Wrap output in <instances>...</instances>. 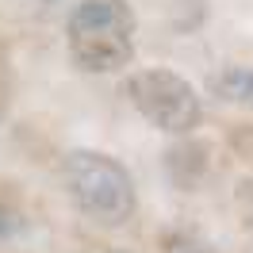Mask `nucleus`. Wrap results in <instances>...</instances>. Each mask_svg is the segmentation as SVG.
Here are the masks:
<instances>
[{
	"label": "nucleus",
	"mask_w": 253,
	"mask_h": 253,
	"mask_svg": "<svg viewBox=\"0 0 253 253\" xmlns=\"http://www.w3.org/2000/svg\"><path fill=\"white\" fill-rule=\"evenodd\" d=\"M211 92L222 96V100H230V104H246L253 108V69L246 65H230V69H222L211 77Z\"/></svg>",
	"instance_id": "nucleus-4"
},
{
	"label": "nucleus",
	"mask_w": 253,
	"mask_h": 253,
	"mask_svg": "<svg viewBox=\"0 0 253 253\" xmlns=\"http://www.w3.org/2000/svg\"><path fill=\"white\" fill-rule=\"evenodd\" d=\"M65 188L73 196L77 211L96 226H123L134 215V184L130 173L108 154L73 150L62 165Z\"/></svg>",
	"instance_id": "nucleus-2"
},
{
	"label": "nucleus",
	"mask_w": 253,
	"mask_h": 253,
	"mask_svg": "<svg viewBox=\"0 0 253 253\" xmlns=\"http://www.w3.org/2000/svg\"><path fill=\"white\" fill-rule=\"evenodd\" d=\"M169 253H215V250H211V246H204V242H196V238H173Z\"/></svg>",
	"instance_id": "nucleus-5"
},
{
	"label": "nucleus",
	"mask_w": 253,
	"mask_h": 253,
	"mask_svg": "<svg viewBox=\"0 0 253 253\" xmlns=\"http://www.w3.org/2000/svg\"><path fill=\"white\" fill-rule=\"evenodd\" d=\"M130 104L146 115V123L169 134H188L200 123V96L192 92L184 77H176L169 69H142L126 81Z\"/></svg>",
	"instance_id": "nucleus-3"
},
{
	"label": "nucleus",
	"mask_w": 253,
	"mask_h": 253,
	"mask_svg": "<svg viewBox=\"0 0 253 253\" xmlns=\"http://www.w3.org/2000/svg\"><path fill=\"white\" fill-rule=\"evenodd\" d=\"M65 42L84 73H115L134 58V8L126 0H77Z\"/></svg>",
	"instance_id": "nucleus-1"
}]
</instances>
